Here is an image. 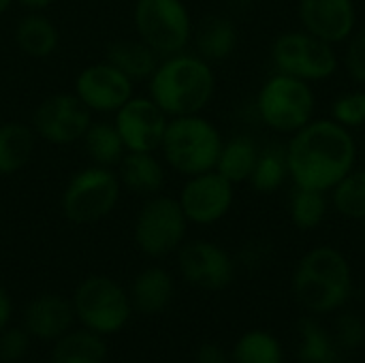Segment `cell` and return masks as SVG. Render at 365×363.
<instances>
[{"label":"cell","mask_w":365,"mask_h":363,"mask_svg":"<svg viewBox=\"0 0 365 363\" xmlns=\"http://www.w3.org/2000/svg\"><path fill=\"white\" fill-rule=\"evenodd\" d=\"M357 163V143L351 131L334 120H312L287 145L289 175L295 186L331 190Z\"/></svg>","instance_id":"1"},{"label":"cell","mask_w":365,"mask_h":363,"mask_svg":"<svg viewBox=\"0 0 365 363\" xmlns=\"http://www.w3.org/2000/svg\"><path fill=\"white\" fill-rule=\"evenodd\" d=\"M214 90V71L197 53L180 51L167 56L150 77V98L169 118L201 113L212 101Z\"/></svg>","instance_id":"2"},{"label":"cell","mask_w":365,"mask_h":363,"mask_svg":"<svg viewBox=\"0 0 365 363\" xmlns=\"http://www.w3.org/2000/svg\"><path fill=\"white\" fill-rule=\"evenodd\" d=\"M291 285L297 304L314 315H329L351 297L353 274L338 248L319 246L299 259Z\"/></svg>","instance_id":"3"},{"label":"cell","mask_w":365,"mask_h":363,"mask_svg":"<svg viewBox=\"0 0 365 363\" xmlns=\"http://www.w3.org/2000/svg\"><path fill=\"white\" fill-rule=\"evenodd\" d=\"M222 143L220 131L210 120L195 113L169 120L160 150L171 169L190 178L216 169Z\"/></svg>","instance_id":"4"},{"label":"cell","mask_w":365,"mask_h":363,"mask_svg":"<svg viewBox=\"0 0 365 363\" xmlns=\"http://www.w3.org/2000/svg\"><path fill=\"white\" fill-rule=\"evenodd\" d=\"M120 193L122 184L113 169L90 165L71 175L62 190L60 208L66 220L75 225H94L115 210Z\"/></svg>","instance_id":"5"},{"label":"cell","mask_w":365,"mask_h":363,"mask_svg":"<svg viewBox=\"0 0 365 363\" xmlns=\"http://www.w3.org/2000/svg\"><path fill=\"white\" fill-rule=\"evenodd\" d=\"M317 98L308 81L278 73L269 77L259 96L257 109L261 120L278 133H297L312 122Z\"/></svg>","instance_id":"6"},{"label":"cell","mask_w":365,"mask_h":363,"mask_svg":"<svg viewBox=\"0 0 365 363\" xmlns=\"http://www.w3.org/2000/svg\"><path fill=\"white\" fill-rule=\"evenodd\" d=\"M135 28L160 58L180 53L192 39V19L182 0H137Z\"/></svg>","instance_id":"7"},{"label":"cell","mask_w":365,"mask_h":363,"mask_svg":"<svg viewBox=\"0 0 365 363\" xmlns=\"http://www.w3.org/2000/svg\"><path fill=\"white\" fill-rule=\"evenodd\" d=\"M188 218L178 199L154 195L135 218V242L148 257L160 259L178 250L186 237Z\"/></svg>","instance_id":"8"},{"label":"cell","mask_w":365,"mask_h":363,"mask_svg":"<svg viewBox=\"0 0 365 363\" xmlns=\"http://www.w3.org/2000/svg\"><path fill=\"white\" fill-rule=\"evenodd\" d=\"M130 297L107 276L86 278L73 297L75 317L94 334H113L122 329L130 317Z\"/></svg>","instance_id":"9"},{"label":"cell","mask_w":365,"mask_h":363,"mask_svg":"<svg viewBox=\"0 0 365 363\" xmlns=\"http://www.w3.org/2000/svg\"><path fill=\"white\" fill-rule=\"evenodd\" d=\"M272 58L278 73L304 81H323L338 71V56L331 43L310 32L291 30L280 34L272 45Z\"/></svg>","instance_id":"10"},{"label":"cell","mask_w":365,"mask_h":363,"mask_svg":"<svg viewBox=\"0 0 365 363\" xmlns=\"http://www.w3.org/2000/svg\"><path fill=\"white\" fill-rule=\"evenodd\" d=\"M92 124V111L73 92H58L38 103L32 113V128L36 137L51 145H71L81 141Z\"/></svg>","instance_id":"11"},{"label":"cell","mask_w":365,"mask_h":363,"mask_svg":"<svg viewBox=\"0 0 365 363\" xmlns=\"http://www.w3.org/2000/svg\"><path fill=\"white\" fill-rule=\"evenodd\" d=\"M128 152H156L160 150L169 116L150 96H130L113 120Z\"/></svg>","instance_id":"12"},{"label":"cell","mask_w":365,"mask_h":363,"mask_svg":"<svg viewBox=\"0 0 365 363\" xmlns=\"http://www.w3.org/2000/svg\"><path fill=\"white\" fill-rule=\"evenodd\" d=\"M178 267L186 282L203 291H222L235 276V263L229 252L205 240L180 246Z\"/></svg>","instance_id":"13"},{"label":"cell","mask_w":365,"mask_h":363,"mask_svg":"<svg viewBox=\"0 0 365 363\" xmlns=\"http://www.w3.org/2000/svg\"><path fill=\"white\" fill-rule=\"evenodd\" d=\"M133 79H128L111 62H94L75 77V94L96 113H115L133 96Z\"/></svg>","instance_id":"14"},{"label":"cell","mask_w":365,"mask_h":363,"mask_svg":"<svg viewBox=\"0 0 365 363\" xmlns=\"http://www.w3.org/2000/svg\"><path fill=\"white\" fill-rule=\"evenodd\" d=\"M188 223L214 225L233 205V184L216 169L190 175L178 197Z\"/></svg>","instance_id":"15"},{"label":"cell","mask_w":365,"mask_h":363,"mask_svg":"<svg viewBox=\"0 0 365 363\" xmlns=\"http://www.w3.org/2000/svg\"><path fill=\"white\" fill-rule=\"evenodd\" d=\"M299 19L306 32L334 45L353 34L357 13L353 0H299Z\"/></svg>","instance_id":"16"},{"label":"cell","mask_w":365,"mask_h":363,"mask_svg":"<svg viewBox=\"0 0 365 363\" xmlns=\"http://www.w3.org/2000/svg\"><path fill=\"white\" fill-rule=\"evenodd\" d=\"M75 310L60 295H41L32 300L26 308V332L38 340H58L64 336L73 323Z\"/></svg>","instance_id":"17"},{"label":"cell","mask_w":365,"mask_h":363,"mask_svg":"<svg viewBox=\"0 0 365 363\" xmlns=\"http://www.w3.org/2000/svg\"><path fill=\"white\" fill-rule=\"evenodd\" d=\"M197 56L205 62H222L237 47V28L225 15H205L192 28V39Z\"/></svg>","instance_id":"18"},{"label":"cell","mask_w":365,"mask_h":363,"mask_svg":"<svg viewBox=\"0 0 365 363\" xmlns=\"http://www.w3.org/2000/svg\"><path fill=\"white\" fill-rule=\"evenodd\" d=\"M122 188L133 195L154 197L165 186V169L154 152H126L118 165Z\"/></svg>","instance_id":"19"},{"label":"cell","mask_w":365,"mask_h":363,"mask_svg":"<svg viewBox=\"0 0 365 363\" xmlns=\"http://www.w3.org/2000/svg\"><path fill=\"white\" fill-rule=\"evenodd\" d=\"M15 43L24 56L45 60L58 49L60 32L47 15L41 11H30L15 26Z\"/></svg>","instance_id":"20"},{"label":"cell","mask_w":365,"mask_h":363,"mask_svg":"<svg viewBox=\"0 0 365 363\" xmlns=\"http://www.w3.org/2000/svg\"><path fill=\"white\" fill-rule=\"evenodd\" d=\"M160 56L141 39H115L107 45L105 60L120 68L128 79H150L158 66Z\"/></svg>","instance_id":"21"},{"label":"cell","mask_w":365,"mask_h":363,"mask_svg":"<svg viewBox=\"0 0 365 363\" xmlns=\"http://www.w3.org/2000/svg\"><path fill=\"white\" fill-rule=\"evenodd\" d=\"M36 133L21 122L0 124V175H13L21 171L34 156Z\"/></svg>","instance_id":"22"},{"label":"cell","mask_w":365,"mask_h":363,"mask_svg":"<svg viewBox=\"0 0 365 363\" xmlns=\"http://www.w3.org/2000/svg\"><path fill=\"white\" fill-rule=\"evenodd\" d=\"M128 297L130 304L145 315L160 312L173 300V278L163 267H148L135 278Z\"/></svg>","instance_id":"23"},{"label":"cell","mask_w":365,"mask_h":363,"mask_svg":"<svg viewBox=\"0 0 365 363\" xmlns=\"http://www.w3.org/2000/svg\"><path fill=\"white\" fill-rule=\"evenodd\" d=\"M81 141L92 165H98V167L113 169L120 165V160L128 152L115 124L111 122H92L86 135L81 137Z\"/></svg>","instance_id":"24"},{"label":"cell","mask_w":365,"mask_h":363,"mask_svg":"<svg viewBox=\"0 0 365 363\" xmlns=\"http://www.w3.org/2000/svg\"><path fill=\"white\" fill-rule=\"evenodd\" d=\"M259 150L255 145V141L246 135H237L231 141L222 143L218 163H216V171L220 175H225L231 184H242L246 180H250L255 163H257Z\"/></svg>","instance_id":"25"},{"label":"cell","mask_w":365,"mask_h":363,"mask_svg":"<svg viewBox=\"0 0 365 363\" xmlns=\"http://www.w3.org/2000/svg\"><path fill=\"white\" fill-rule=\"evenodd\" d=\"M299 349L297 357L302 363H338V344L334 336L312 317L297 323Z\"/></svg>","instance_id":"26"},{"label":"cell","mask_w":365,"mask_h":363,"mask_svg":"<svg viewBox=\"0 0 365 363\" xmlns=\"http://www.w3.org/2000/svg\"><path fill=\"white\" fill-rule=\"evenodd\" d=\"M107 347L94 332H75L58 338L53 363H105Z\"/></svg>","instance_id":"27"},{"label":"cell","mask_w":365,"mask_h":363,"mask_svg":"<svg viewBox=\"0 0 365 363\" xmlns=\"http://www.w3.org/2000/svg\"><path fill=\"white\" fill-rule=\"evenodd\" d=\"M289 175V165H287V148L280 145H267L259 152L252 175H250V184L257 193L269 195L276 193L284 178Z\"/></svg>","instance_id":"28"},{"label":"cell","mask_w":365,"mask_h":363,"mask_svg":"<svg viewBox=\"0 0 365 363\" xmlns=\"http://www.w3.org/2000/svg\"><path fill=\"white\" fill-rule=\"evenodd\" d=\"M231 359L233 363H282V347L269 332L252 329L237 340Z\"/></svg>","instance_id":"29"},{"label":"cell","mask_w":365,"mask_h":363,"mask_svg":"<svg viewBox=\"0 0 365 363\" xmlns=\"http://www.w3.org/2000/svg\"><path fill=\"white\" fill-rule=\"evenodd\" d=\"M325 214H327L325 193L295 186L291 195V220L297 229L302 231L317 229L325 220Z\"/></svg>","instance_id":"30"},{"label":"cell","mask_w":365,"mask_h":363,"mask_svg":"<svg viewBox=\"0 0 365 363\" xmlns=\"http://www.w3.org/2000/svg\"><path fill=\"white\" fill-rule=\"evenodd\" d=\"M334 208L353 220H365V169L351 171L334 188Z\"/></svg>","instance_id":"31"},{"label":"cell","mask_w":365,"mask_h":363,"mask_svg":"<svg viewBox=\"0 0 365 363\" xmlns=\"http://www.w3.org/2000/svg\"><path fill=\"white\" fill-rule=\"evenodd\" d=\"M334 340L338 349L357 351L365 344V321L357 312H344L336 321Z\"/></svg>","instance_id":"32"},{"label":"cell","mask_w":365,"mask_h":363,"mask_svg":"<svg viewBox=\"0 0 365 363\" xmlns=\"http://www.w3.org/2000/svg\"><path fill=\"white\" fill-rule=\"evenodd\" d=\"M334 120L346 128H357L365 124V92H349L340 96L331 107Z\"/></svg>","instance_id":"33"},{"label":"cell","mask_w":365,"mask_h":363,"mask_svg":"<svg viewBox=\"0 0 365 363\" xmlns=\"http://www.w3.org/2000/svg\"><path fill=\"white\" fill-rule=\"evenodd\" d=\"M349 39L351 41H349L346 56H344L346 71L357 83L365 86V26L355 34H351Z\"/></svg>","instance_id":"34"},{"label":"cell","mask_w":365,"mask_h":363,"mask_svg":"<svg viewBox=\"0 0 365 363\" xmlns=\"http://www.w3.org/2000/svg\"><path fill=\"white\" fill-rule=\"evenodd\" d=\"M30 334L26 329H6L0 334V362L15 363L19 362L30 347Z\"/></svg>","instance_id":"35"},{"label":"cell","mask_w":365,"mask_h":363,"mask_svg":"<svg viewBox=\"0 0 365 363\" xmlns=\"http://www.w3.org/2000/svg\"><path fill=\"white\" fill-rule=\"evenodd\" d=\"M272 244L267 240H252L240 250V263L248 270H259L272 259Z\"/></svg>","instance_id":"36"},{"label":"cell","mask_w":365,"mask_h":363,"mask_svg":"<svg viewBox=\"0 0 365 363\" xmlns=\"http://www.w3.org/2000/svg\"><path fill=\"white\" fill-rule=\"evenodd\" d=\"M195 363H233V359L220 344L207 342V344L199 347Z\"/></svg>","instance_id":"37"},{"label":"cell","mask_w":365,"mask_h":363,"mask_svg":"<svg viewBox=\"0 0 365 363\" xmlns=\"http://www.w3.org/2000/svg\"><path fill=\"white\" fill-rule=\"evenodd\" d=\"M9 319H11V300H9L6 291L0 287V329L6 327Z\"/></svg>","instance_id":"38"},{"label":"cell","mask_w":365,"mask_h":363,"mask_svg":"<svg viewBox=\"0 0 365 363\" xmlns=\"http://www.w3.org/2000/svg\"><path fill=\"white\" fill-rule=\"evenodd\" d=\"M21 6H26V9H30V11H43V9H47V6H51L56 0H17Z\"/></svg>","instance_id":"39"},{"label":"cell","mask_w":365,"mask_h":363,"mask_svg":"<svg viewBox=\"0 0 365 363\" xmlns=\"http://www.w3.org/2000/svg\"><path fill=\"white\" fill-rule=\"evenodd\" d=\"M15 0H0V15H4L9 11V6L13 4Z\"/></svg>","instance_id":"40"},{"label":"cell","mask_w":365,"mask_h":363,"mask_svg":"<svg viewBox=\"0 0 365 363\" xmlns=\"http://www.w3.org/2000/svg\"><path fill=\"white\" fill-rule=\"evenodd\" d=\"M364 240H365V227H364Z\"/></svg>","instance_id":"41"}]
</instances>
